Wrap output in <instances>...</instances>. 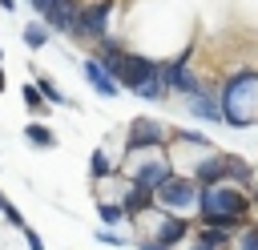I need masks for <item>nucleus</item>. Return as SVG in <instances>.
Segmentation results:
<instances>
[{"mask_svg": "<svg viewBox=\"0 0 258 250\" xmlns=\"http://www.w3.org/2000/svg\"><path fill=\"white\" fill-rule=\"evenodd\" d=\"M0 93H4V73H0Z\"/></svg>", "mask_w": 258, "mask_h": 250, "instance_id": "nucleus-22", "label": "nucleus"}, {"mask_svg": "<svg viewBox=\"0 0 258 250\" xmlns=\"http://www.w3.org/2000/svg\"><path fill=\"white\" fill-rule=\"evenodd\" d=\"M24 44L28 48H44L48 44V28L44 24H24Z\"/></svg>", "mask_w": 258, "mask_h": 250, "instance_id": "nucleus-14", "label": "nucleus"}, {"mask_svg": "<svg viewBox=\"0 0 258 250\" xmlns=\"http://www.w3.org/2000/svg\"><path fill=\"white\" fill-rule=\"evenodd\" d=\"M24 137H28L32 145H40V149H52V145H56V137H52V129H48V125H28V129H24Z\"/></svg>", "mask_w": 258, "mask_h": 250, "instance_id": "nucleus-12", "label": "nucleus"}, {"mask_svg": "<svg viewBox=\"0 0 258 250\" xmlns=\"http://www.w3.org/2000/svg\"><path fill=\"white\" fill-rule=\"evenodd\" d=\"M141 250H173V246H165V242H157V238H141Z\"/></svg>", "mask_w": 258, "mask_h": 250, "instance_id": "nucleus-18", "label": "nucleus"}, {"mask_svg": "<svg viewBox=\"0 0 258 250\" xmlns=\"http://www.w3.org/2000/svg\"><path fill=\"white\" fill-rule=\"evenodd\" d=\"M238 250H258V222L238 234Z\"/></svg>", "mask_w": 258, "mask_h": 250, "instance_id": "nucleus-17", "label": "nucleus"}, {"mask_svg": "<svg viewBox=\"0 0 258 250\" xmlns=\"http://www.w3.org/2000/svg\"><path fill=\"white\" fill-rule=\"evenodd\" d=\"M202 222L214 226V230H246V218L242 214H202Z\"/></svg>", "mask_w": 258, "mask_h": 250, "instance_id": "nucleus-10", "label": "nucleus"}, {"mask_svg": "<svg viewBox=\"0 0 258 250\" xmlns=\"http://www.w3.org/2000/svg\"><path fill=\"white\" fill-rule=\"evenodd\" d=\"M230 169H234L230 153H210L194 165V177H198V185H222V181H230Z\"/></svg>", "mask_w": 258, "mask_h": 250, "instance_id": "nucleus-6", "label": "nucleus"}, {"mask_svg": "<svg viewBox=\"0 0 258 250\" xmlns=\"http://www.w3.org/2000/svg\"><path fill=\"white\" fill-rule=\"evenodd\" d=\"M97 210H101V222H105V226H117L121 218H129V214H125V206H113V202H101Z\"/></svg>", "mask_w": 258, "mask_h": 250, "instance_id": "nucleus-15", "label": "nucleus"}, {"mask_svg": "<svg viewBox=\"0 0 258 250\" xmlns=\"http://www.w3.org/2000/svg\"><path fill=\"white\" fill-rule=\"evenodd\" d=\"M0 60H4V52H0Z\"/></svg>", "mask_w": 258, "mask_h": 250, "instance_id": "nucleus-23", "label": "nucleus"}, {"mask_svg": "<svg viewBox=\"0 0 258 250\" xmlns=\"http://www.w3.org/2000/svg\"><path fill=\"white\" fill-rule=\"evenodd\" d=\"M157 206H161V210H169V214L202 210V185H198V177H194V173H189V177L169 173V177L157 185Z\"/></svg>", "mask_w": 258, "mask_h": 250, "instance_id": "nucleus-3", "label": "nucleus"}, {"mask_svg": "<svg viewBox=\"0 0 258 250\" xmlns=\"http://www.w3.org/2000/svg\"><path fill=\"white\" fill-rule=\"evenodd\" d=\"M254 198H246L234 181H222V185H202V214H250Z\"/></svg>", "mask_w": 258, "mask_h": 250, "instance_id": "nucleus-4", "label": "nucleus"}, {"mask_svg": "<svg viewBox=\"0 0 258 250\" xmlns=\"http://www.w3.org/2000/svg\"><path fill=\"white\" fill-rule=\"evenodd\" d=\"M250 198H254V206H258V177L250 181Z\"/></svg>", "mask_w": 258, "mask_h": 250, "instance_id": "nucleus-20", "label": "nucleus"}, {"mask_svg": "<svg viewBox=\"0 0 258 250\" xmlns=\"http://www.w3.org/2000/svg\"><path fill=\"white\" fill-rule=\"evenodd\" d=\"M36 85H40V93H44V97H48V101H52V105H69V101H64V93H60V89H56V85H52V81H48V77H40V81H36Z\"/></svg>", "mask_w": 258, "mask_h": 250, "instance_id": "nucleus-16", "label": "nucleus"}, {"mask_svg": "<svg viewBox=\"0 0 258 250\" xmlns=\"http://www.w3.org/2000/svg\"><path fill=\"white\" fill-rule=\"evenodd\" d=\"M89 165H93V181H105V177L113 173V165H109V153H105V149H93Z\"/></svg>", "mask_w": 258, "mask_h": 250, "instance_id": "nucleus-13", "label": "nucleus"}, {"mask_svg": "<svg viewBox=\"0 0 258 250\" xmlns=\"http://www.w3.org/2000/svg\"><path fill=\"white\" fill-rule=\"evenodd\" d=\"M97 60L117 77V85L121 89H141L149 77H157V69L161 65H153V60H145V56H137V52H129V48H121L117 40H109V36H101L97 40Z\"/></svg>", "mask_w": 258, "mask_h": 250, "instance_id": "nucleus-1", "label": "nucleus"}, {"mask_svg": "<svg viewBox=\"0 0 258 250\" xmlns=\"http://www.w3.org/2000/svg\"><path fill=\"white\" fill-rule=\"evenodd\" d=\"M0 8H8V12H12V8H16V0H0Z\"/></svg>", "mask_w": 258, "mask_h": 250, "instance_id": "nucleus-21", "label": "nucleus"}, {"mask_svg": "<svg viewBox=\"0 0 258 250\" xmlns=\"http://www.w3.org/2000/svg\"><path fill=\"white\" fill-rule=\"evenodd\" d=\"M189 250H222V246H214V242H206V238H194V246Z\"/></svg>", "mask_w": 258, "mask_h": 250, "instance_id": "nucleus-19", "label": "nucleus"}, {"mask_svg": "<svg viewBox=\"0 0 258 250\" xmlns=\"http://www.w3.org/2000/svg\"><path fill=\"white\" fill-rule=\"evenodd\" d=\"M153 145H165V129L153 117H137L129 125V149H153Z\"/></svg>", "mask_w": 258, "mask_h": 250, "instance_id": "nucleus-7", "label": "nucleus"}, {"mask_svg": "<svg viewBox=\"0 0 258 250\" xmlns=\"http://www.w3.org/2000/svg\"><path fill=\"white\" fill-rule=\"evenodd\" d=\"M189 113L202 117V121H226L222 97H214V93H194V97H189Z\"/></svg>", "mask_w": 258, "mask_h": 250, "instance_id": "nucleus-9", "label": "nucleus"}, {"mask_svg": "<svg viewBox=\"0 0 258 250\" xmlns=\"http://www.w3.org/2000/svg\"><path fill=\"white\" fill-rule=\"evenodd\" d=\"M85 81H89V85H93L101 97H113V93L121 89V85H117V77H113V73H109V69H105L97 56H89V60H85Z\"/></svg>", "mask_w": 258, "mask_h": 250, "instance_id": "nucleus-8", "label": "nucleus"}, {"mask_svg": "<svg viewBox=\"0 0 258 250\" xmlns=\"http://www.w3.org/2000/svg\"><path fill=\"white\" fill-rule=\"evenodd\" d=\"M226 250H230V246H226ZM234 250H238V246H234Z\"/></svg>", "mask_w": 258, "mask_h": 250, "instance_id": "nucleus-24", "label": "nucleus"}, {"mask_svg": "<svg viewBox=\"0 0 258 250\" xmlns=\"http://www.w3.org/2000/svg\"><path fill=\"white\" fill-rule=\"evenodd\" d=\"M258 73H234L226 85H222V109H226V121L230 125H254L258 121Z\"/></svg>", "mask_w": 258, "mask_h": 250, "instance_id": "nucleus-2", "label": "nucleus"}, {"mask_svg": "<svg viewBox=\"0 0 258 250\" xmlns=\"http://www.w3.org/2000/svg\"><path fill=\"white\" fill-rule=\"evenodd\" d=\"M44 101H48V97L40 93V85H32V81H28V85H24V105H28V113H48V105H44Z\"/></svg>", "mask_w": 258, "mask_h": 250, "instance_id": "nucleus-11", "label": "nucleus"}, {"mask_svg": "<svg viewBox=\"0 0 258 250\" xmlns=\"http://www.w3.org/2000/svg\"><path fill=\"white\" fill-rule=\"evenodd\" d=\"M109 12H113V4H81V12H77V32H73V36L101 40L105 28H109Z\"/></svg>", "mask_w": 258, "mask_h": 250, "instance_id": "nucleus-5", "label": "nucleus"}]
</instances>
